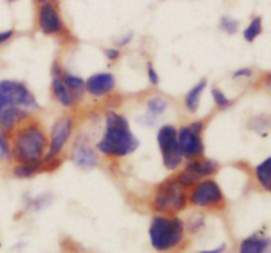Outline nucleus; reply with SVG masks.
I'll return each instance as SVG.
<instances>
[{
	"label": "nucleus",
	"instance_id": "nucleus-1",
	"mask_svg": "<svg viewBox=\"0 0 271 253\" xmlns=\"http://www.w3.org/2000/svg\"><path fill=\"white\" fill-rule=\"evenodd\" d=\"M105 127L95 149L101 156L110 160H119L131 156L138 150L140 141L133 132L129 119L115 109L105 113Z\"/></svg>",
	"mask_w": 271,
	"mask_h": 253
},
{
	"label": "nucleus",
	"instance_id": "nucleus-2",
	"mask_svg": "<svg viewBox=\"0 0 271 253\" xmlns=\"http://www.w3.org/2000/svg\"><path fill=\"white\" fill-rule=\"evenodd\" d=\"M12 162H39L48 152L49 133L37 117L31 116L9 135Z\"/></svg>",
	"mask_w": 271,
	"mask_h": 253
},
{
	"label": "nucleus",
	"instance_id": "nucleus-3",
	"mask_svg": "<svg viewBox=\"0 0 271 253\" xmlns=\"http://www.w3.org/2000/svg\"><path fill=\"white\" fill-rule=\"evenodd\" d=\"M188 205V190L176 181L174 174L155 185L150 199V207L154 213L160 215H178Z\"/></svg>",
	"mask_w": 271,
	"mask_h": 253
},
{
	"label": "nucleus",
	"instance_id": "nucleus-4",
	"mask_svg": "<svg viewBox=\"0 0 271 253\" xmlns=\"http://www.w3.org/2000/svg\"><path fill=\"white\" fill-rule=\"evenodd\" d=\"M185 224L178 215H155L148 229L152 248L167 252L178 247L184 239Z\"/></svg>",
	"mask_w": 271,
	"mask_h": 253
},
{
	"label": "nucleus",
	"instance_id": "nucleus-5",
	"mask_svg": "<svg viewBox=\"0 0 271 253\" xmlns=\"http://www.w3.org/2000/svg\"><path fill=\"white\" fill-rule=\"evenodd\" d=\"M40 108L36 95L27 83L16 79L0 80V115L9 109H23L35 115Z\"/></svg>",
	"mask_w": 271,
	"mask_h": 253
},
{
	"label": "nucleus",
	"instance_id": "nucleus-6",
	"mask_svg": "<svg viewBox=\"0 0 271 253\" xmlns=\"http://www.w3.org/2000/svg\"><path fill=\"white\" fill-rule=\"evenodd\" d=\"M188 203L198 209H217L225 203V195L215 178H204L188 190Z\"/></svg>",
	"mask_w": 271,
	"mask_h": 253
},
{
	"label": "nucleus",
	"instance_id": "nucleus-7",
	"mask_svg": "<svg viewBox=\"0 0 271 253\" xmlns=\"http://www.w3.org/2000/svg\"><path fill=\"white\" fill-rule=\"evenodd\" d=\"M76 129V117L72 113L61 115L53 121L49 129V146L45 154L44 161H50L62 154V152L69 144Z\"/></svg>",
	"mask_w": 271,
	"mask_h": 253
},
{
	"label": "nucleus",
	"instance_id": "nucleus-8",
	"mask_svg": "<svg viewBox=\"0 0 271 253\" xmlns=\"http://www.w3.org/2000/svg\"><path fill=\"white\" fill-rule=\"evenodd\" d=\"M205 125L207 121L197 119L178 128V144L184 161L205 154V144L202 140Z\"/></svg>",
	"mask_w": 271,
	"mask_h": 253
},
{
	"label": "nucleus",
	"instance_id": "nucleus-9",
	"mask_svg": "<svg viewBox=\"0 0 271 253\" xmlns=\"http://www.w3.org/2000/svg\"><path fill=\"white\" fill-rule=\"evenodd\" d=\"M160 156H162L163 166L168 172H176L184 164L180 149L178 144V128L172 124H164L158 129L156 133Z\"/></svg>",
	"mask_w": 271,
	"mask_h": 253
},
{
	"label": "nucleus",
	"instance_id": "nucleus-10",
	"mask_svg": "<svg viewBox=\"0 0 271 253\" xmlns=\"http://www.w3.org/2000/svg\"><path fill=\"white\" fill-rule=\"evenodd\" d=\"M36 24L45 36H62L66 32L58 5L53 0L37 5Z\"/></svg>",
	"mask_w": 271,
	"mask_h": 253
},
{
	"label": "nucleus",
	"instance_id": "nucleus-11",
	"mask_svg": "<svg viewBox=\"0 0 271 253\" xmlns=\"http://www.w3.org/2000/svg\"><path fill=\"white\" fill-rule=\"evenodd\" d=\"M70 157L73 164L85 172L93 170L99 164V153L97 152L95 146L90 144L89 139H86L84 135L74 140Z\"/></svg>",
	"mask_w": 271,
	"mask_h": 253
},
{
	"label": "nucleus",
	"instance_id": "nucleus-12",
	"mask_svg": "<svg viewBox=\"0 0 271 253\" xmlns=\"http://www.w3.org/2000/svg\"><path fill=\"white\" fill-rule=\"evenodd\" d=\"M62 72L64 68L61 65L60 61H53L52 66H50V94H52L53 99L64 108L72 109L78 105V102L74 99V97L70 94L68 87L65 86L64 79H62Z\"/></svg>",
	"mask_w": 271,
	"mask_h": 253
},
{
	"label": "nucleus",
	"instance_id": "nucleus-13",
	"mask_svg": "<svg viewBox=\"0 0 271 253\" xmlns=\"http://www.w3.org/2000/svg\"><path fill=\"white\" fill-rule=\"evenodd\" d=\"M115 87H117V78L113 72H94L85 79L86 94L97 99L110 95L115 90Z\"/></svg>",
	"mask_w": 271,
	"mask_h": 253
},
{
	"label": "nucleus",
	"instance_id": "nucleus-14",
	"mask_svg": "<svg viewBox=\"0 0 271 253\" xmlns=\"http://www.w3.org/2000/svg\"><path fill=\"white\" fill-rule=\"evenodd\" d=\"M219 168L220 165L217 161L204 154V156L185 160L180 169H182L186 174H189L194 181L198 182L204 178L213 177L219 172Z\"/></svg>",
	"mask_w": 271,
	"mask_h": 253
},
{
	"label": "nucleus",
	"instance_id": "nucleus-15",
	"mask_svg": "<svg viewBox=\"0 0 271 253\" xmlns=\"http://www.w3.org/2000/svg\"><path fill=\"white\" fill-rule=\"evenodd\" d=\"M168 109V102L160 95H154L146 102V113L143 119L144 125H154L158 121V117H160L163 113Z\"/></svg>",
	"mask_w": 271,
	"mask_h": 253
},
{
	"label": "nucleus",
	"instance_id": "nucleus-16",
	"mask_svg": "<svg viewBox=\"0 0 271 253\" xmlns=\"http://www.w3.org/2000/svg\"><path fill=\"white\" fill-rule=\"evenodd\" d=\"M208 87V80L205 78H202L194 83L192 87H190L186 94L184 95V99H182V105H184V108L188 113H196L198 111V107H200V102H201V97L205 89Z\"/></svg>",
	"mask_w": 271,
	"mask_h": 253
},
{
	"label": "nucleus",
	"instance_id": "nucleus-17",
	"mask_svg": "<svg viewBox=\"0 0 271 253\" xmlns=\"http://www.w3.org/2000/svg\"><path fill=\"white\" fill-rule=\"evenodd\" d=\"M62 79H64L65 86L68 87L70 94L74 97V99L80 103V102L84 99V97H85L86 94L85 79L81 78L80 75H76L73 72L65 70V69L64 72H62Z\"/></svg>",
	"mask_w": 271,
	"mask_h": 253
},
{
	"label": "nucleus",
	"instance_id": "nucleus-18",
	"mask_svg": "<svg viewBox=\"0 0 271 253\" xmlns=\"http://www.w3.org/2000/svg\"><path fill=\"white\" fill-rule=\"evenodd\" d=\"M39 173H44V161L39 162H23L16 164L13 162L12 176L17 180H29Z\"/></svg>",
	"mask_w": 271,
	"mask_h": 253
},
{
	"label": "nucleus",
	"instance_id": "nucleus-19",
	"mask_svg": "<svg viewBox=\"0 0 271 253\" xmlns=\"http://www.w3.org/2000/svg\"><path fill=\"white\" fill-rule=\"evenodd\" d=\"M270 248V240L258 236H250L241 243L239 253H266Z\"/></svg>",
	"mask_w": 271,
	"mask_h": 253
},
{
	"label": "nucleus",
	"instance_id": "nucleus-20",
	"mask_svg": "<svg viewBox=\"0 0 271 253\" xmlns=\"http://www.w3.org/2000/svg\"><path fill=\"white\" fill-rule=\"evenodd\" d=\"M255 178L263 189L271 193V156L263 160L255 168Z\"/></svg>",
	"mask_w": 271,
	"mask_h": 253
},
{
	"label": "nucleus",
	"instance_id": "nucleus-21",
	"mask_svg": "<svg viewBox=\"0 0 271 253\" xmlns=\"http://www.w3.org/2000/svg\"><path fill=\"white\" fill-rule=\"evenodd\" d=\"M0 162L1 164H11L12 162V153H11V141L9 136L0 129Z\"/></svg>",
	"mask_w": 271,
	"mask_h": 253
},
{
	"label": "nucleus",
	"instance_id": "nucleus-22",
	"mask_svg": "<svg viewBox=\"0 0 271 253\" xmlns=\"http://www.w3.org/2000/svg\"><path fill=\"white\" fill-rule=\"evenodd\" d=\"M262 33V19L261 17H254L250 21V24L247 25L243 31V38L247 42H253Z\"/></svg>",
	"mask_w": 271,
	"mask_h": 253
},
{
	"label": "nucleus",
	"instance_id": "nucleus-23",
	"mask_svg": "<svg viewBox=\"0 0 271 253\" xmlns=\"http://www.w3.org/2000/svg\"><path fill=\"white\" fill-rule=\"evenodd\" d=\"M212 99L215 102L216 107L219 109H226L231 106V101L225 95L223 90L219 89V87H213L211 91Z\"/></svg>",
	"mask_w": 271,
	"mask_h": 253
},
{
	"label": "nucleus",
	"instance_id": "nucleus-24",
	"mask_svg": "<svg viewBox=\"0 0 271 253\" xmlns=\"http://www.w3.org/2000/svg\"><path fill=\"white\" fill-rule=\"evenodd\" d=\"M220 28L223 29L225 33H227V35L233 36V35L238 32L239 23L231 16H223L220 19Z\"/></svg>",
	"mask_w": 271,
	"mask_h": 253
},
{
	"label": "nucleus",
	"instance_id": "nucleus-25",
	"mask_svg": "<svg viewBox=\"0 0 271 253\" xmlns=\"http://www.w3.org/2000/svg\"><path fill=\"white\" fill-rule=\"evenodd\" d=\"M146 74L147 79H148L151 86L158 87L159 83H160V76H159L158 70H156V68H155L154 64H152L151 61H147L146 62Z\"/></svg>",
	"mask_w": 271,
	"mask_h": 253
},
{
	"label": "nucleus",
	"instance_id": "nucleus-26",
	"mask_svg": "<svg viewBox=\"0 0 271 253\" xmlns=\"http://www.w3.org/2000/svg\"><path fill=\"white\" fill-rule=\"evenodd\" d=\"M103 53H105L106 58L109 61H111V62H115V61H118L121 58V50H119V48H117V46L106 48L105 50H103Z\"/></svg>",
	"mask_w": 271,
	"mask_h": 253
},
{
	"label": "nucleus",
	"instance_id": "nucleus-27",
	"mask_svg": "<svg viewBox=\"0 0 271 253\" xmlns=\"http://www.w3.org/2000/svg\"><path fill=\"white\" fill-rule=\"evenodd\" d=\"M134 35L133 32L125 33V35H122L121 37H118L117 41H115V45H117V48H123V46H127V45L133 41Z\"/></svg>",
	"mask_w": 271,
	"mask_h": 253
},
{
	"label": "nucleus",
	"instance_id": "nucleus-28",
	"mask_svg": "<svg viewBox=\"0 0 271 253\" xmlns=\"http://www.w3.org/2000/svg\"><path fill=\"white\" fill-rule=\"evenodd\" d=\"M202 224H204V217H202L201 215H196V217L188 223V228H189L192 232H196L197 229H200V227H202Z\"/></svg>",
	"mask_w": 271,
	"mask_h": 253
},
{
	"label": "nucleus",
	"instance_id": "nucleus-29",
	"mask_svg": "<svg viewBox=\"0 0 271 253\" xmlns=\"http://www.w3.org/2000/svg\"><path fill=\"white\" fill-rule=\"evenodd\" d=\"M13 36H15V29L1 31V32H0V46L3 44H5V42H8Z\"/></svg>",
	"mask_w": 271,
	"mask_h": 253
},
{
	"label": "nucleus",
	"instance_id": "nucleus-30",
	"mask_svg": "<svg viewBox=\"0 0 271 253\" xmlns=\"http://www.w3.org/2000/svg\"><path fill=\"white\" fill-rule=\"evenodd\" d=\"M251 74H253V72H251L249 68L238 69V70H235V72H233V79H238V78H249V76H251Z\"/></svg>",
	"mask_w": 271,
	"mask_h": 253
},
{
	"label": "nucleus",
	"instance_id": "nucleus-31",
	"mask_svg": "<svg viewBox=\"0 0 271 253\" xmlns=\"http://www.w3.org/2000/svg\"><path fill=\"white\" fill-rule=\"evenodd\" d=\"M226 251V244L224 243V244L219 245V247H216L213 249H205V251H200L197 253H224Z\"/></svg>",
	"mask_w": 271,
	"mask_h": 253
},
{
	"label": "nucleus",
	"instance_id": "nucleus-32",
	"mask_svg": "<svg viewBox=\"0 0 271 253\" xmlns=\"http://www.w3.org/2000/svg\"><path fill=\"white\" fill-rule=\"evenodd\" d=\"M266 86H267V89L271 90V75L266 79Z\"/></svg>",
	"mask_w": 271,
	"mask_h": 253
},
{
	"label": "nucleus",
	"instance_id": "nucleus-33",
	"mask_svg": "<svg viewBox=\"0 0 271 253\" xmlns=\"http://www.w3.org/2000/svg\"><path fill=\"white\" fill-rule=\"evenodd\" d=\"M36 1V4H43V3H46V1H49V0H35Z\"/></svg>",
	"mask_w": 271,
	"mask_h": 253
},
{
	"label": "nucleus",
	"instance_id": "nucleus-34",
	"mask_svg": "<svg viewBox=\"0 0 271 253\" xmlns=\"http://www.w3.org/2000/svg\"><path fill=\"white\" fill-rule=\"evenodd\" d=\"M8 3H15V1H17V0H7Z\"/></svg>",
	"mask_w": 271,
	"mask_h": 253
}]
</instances>
